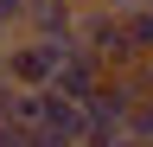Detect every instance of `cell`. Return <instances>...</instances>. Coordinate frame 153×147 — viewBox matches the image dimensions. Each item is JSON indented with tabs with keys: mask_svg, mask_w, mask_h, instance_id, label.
Masks as SVG:
<instances>
[{
	"mask_svg": "<svg viewBox=\"0 0 153 147\" xmlns=\"http://www.w3.org/2000/svg\"><path fill=\"white\" fill-rule=\"evenodd\" d=\"M64 45L70 39H26L19 32L13 51H7V83L13 90H26V96H45V90H57V70H64Z\"/></svg>",
	"mask_w": 153,
	"mask_h": 147,
	"instance_id": "cell-1",
	"label": "cell"
},
{
	"mask_svg": "<svg viewBox=\"0 0 153 147\" xmlns=\"http://www.w3.org/2000/svg\"><path fill=\"white\" fill-rule=\"evenodd\" d=\"M7 51H13V32H7V26H0V64H7Z\"/></svg>",
	"mask_w": 153,
	"mask_h": 147,
	"instance_id": "cell-6",
	"label": "cell"
},
{
	"mask_svg": "<svg viewBox=\"0 0 153 147\" xmlns=\"http://www.w3.org/2000/svg\"><path fill=\"white\" fill-rule=\"evenodd\" d=\"M19 19H26V0H0V26H7V32H13Z\"/></svg>",
	"mask_w": 153,
	"mask_h": 147,
	"instance_id": "cell-5",
	"label": "cell"
},
{
	"mask_svg": "<svg viewBox=\"0 0 153 147\" xmlns=\"http://www.w3.org/2000/svg\"><path fill=\"white\" fill-rule=\"evenodd\" d=\"M140 13H147V19H153V0H147V7H140Z\"/></svg>",
	"mask_w": 153,
	"mask_h": 147,
	"instance_id": "cell-7",
	"label": "cell"
},
{
	"mask_svg": "<svg viewBox=\"0 0 153 147\" xmlns=\"http://www.w3.org/2000/svg\"><path fill=\"white\" fill-rule=\"evenodd\" d=\"M102 83H108V64L96 58V51H89L83 39H70V45H64V70H57V96L83 109V102H89Z\"/></svg>",
	"mask_w": 153,
	"mask_h": 147,
	"instance_id": "cell-3",
	"label": "cell"
},
{
	"mask_svg": "<svg viewBox=\"0 0 153 147\" xmlns=\"http://www.w3.org/2000/svg\"><path fill=\"white\" fill-rule=\"evenodd\" d=\"M76 19L83 7L76 0H26V39H76Z\"/></svg>",
	"mask_w": 153,
	"mask_h": 147,
	"instance_id": "cell-4",
	"label": "cell"
},
{
	"mask_svg": "<svg viewBox=\"0 0 153 147\" xmlns=\"http://www.w3.org/2000/svg\"><path fill=\"white\" fill-rule=\"evenodd\" d=\"M134 102H140V90H134L128 77H108V83L83 102V147H115V141H128Z\"/></svg>",
	"mask_w": 153,
	"mask_h": 147,
	"instance_id": "cell-2",
	"label": "cell"
}]
</instances>
